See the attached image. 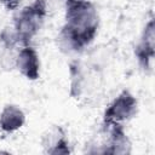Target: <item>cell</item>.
<instances>
[{
  "instance_id": "obj_1",
  "label": "cell",
  "mask_w": 155,
  "mask_h": 155,
  "mask_svg": "<svg viewBox=\"0 0 155 155\" xmlns=\"http://www.w3.org/2000/svg\"><path fill=\"white\" fill-rule=\"evenodd\" d=\"M101 24L97 6L91 0L65 2L64 22L57 34V46L67 56L84 52L98 35Z\"/></svg>"
},
{
  "instance_id": "obj_2",
  "label": "cell",
  "mask_w": 155,
  "mask_h": 155,
  "mask_svg": "<svg viewBox=\"0 0 155 155\" xmlns=\"http://www.w3.org/2000/svg\"><path fill=\"white\" fill-rule=\"evenodd\" d=\"M47 8L46 0H33L13 16L11 27L19 46L30 45L33 39L40 33L48 15Z\"/></svg>"
},
{
  "instance_id": "obj_3",
  "label": "cell",
  "mask_w": 155,
  "mask_h": 155,
  "mask_svg": "<svg viewBox=\"0 0 155 155\" xmlns=\"http://www.w3.org/2000/svg\"><path fill=\"white\" fill-rule=\"evenodd\" d=\"M69 96L75 101L90 98L102 84V75L96 65H86L80 59H73L68 65Z\"/></svg>"
},
{
  "instance_id": "obj_4",
  "label": "cell",
  "mask_w": 155,
  "mask_h": 155,
  "mask_svg": "<svg viewBox=\"0 0 155 155\" xmlns=\"http://www.w3.org/2000/svg\"><path fill=\"white\" fill-rule=\"evenodd\" d=\"M102 139L88 145L87 154L128 155L132 153V142L125 130V125H110L101 127Z\"/></svg>"
},
{
  "instance_id": "obj_5",
  "label": "cell",
  "mask_w": 155,
  "mask_h": 155,
  "mask_svg": "<svg viewBox=\"0 0 155 155\" xmlns=\"http://www.w3.org/2000/svg\"><path fill=\"white\" fill-rule=\"evenodd\" d=\"M138 111V99L130 90H122L107 105L102 115L101 127L110 125H125Z\"/></svg>"
},
{
  "instance_id": "obj_6",
  "label": "cell",
  "mask_w": 155,
  "mask_h": 155,
  "mask_svg": "<svg viewBox=\"0 0 155 155\" xmlns=\"http://www.w3.org/2000/svg\"><path fill=\"white\" fill-rule=\"evenodd\" d=\"M138 67L145 73L150 74L155 58V21L150 17L144 24L137 44L133 50Z\"/></svg>"
},
{
  "instance_id": "obj_7",
  "label": "cell",
  "mask_w": 155,
  "mask_h": 155,
  "mask_svg": "<svg viewBox=\"0 0 155 155\" xmlns=\"http://www.w3.org/2000/svg\"><path fill=\"white\" fill-rule=\"evenodd\" d=\"M15 70H17L24 79L36 81L41 75V61L36 48L30 45L19 46L16 58Z\"/></svg>"
},
{
  "instance_id": "obj_8",
  "label": "cell",
  "mask_w": 155,
  "mask_h": 155,
  "mask_svg": "<svg viewBox=\"0 0 155 155\" xmlns=\"http://www.w3.org/2000/svg\"><path fill=\"white\" fill-rule=\"evenodd\" d=\"M42 151L47 155H69L71 154V145L68 134L63 126L53 125L47 128L40 138Z\"/></svg>"
},
{
  "instance_id": "obj_9",
  "label": "cell",
  "mask_w": 155,
  "mask_h": 155,
  "mask_svg": "<svg viewBox=\"0 0 155 155\" xmlns=\"http://www.w3.org/2000/svg\"><path fill=\"white\" fill-rule=\"evenodd\" d=\"M19 44L12 27L7 25L0 30V69L4 71L15 70Z\"/></svg>"
},
{
  "instance_id": "obj_10",
  "label": "cell",
  "mask_w": 155,
  "mask_h": 155,
  "mask_svg": "<svg viewBox=\"0 0 155 155\" xmlns=\"http://www.w3.org/2000/svg\"><path fill=\"white\" fill-rule=\"evenodd\" d=\"M25 120V113L19 105L7 103L0 111V132L4 134L15 133L24 126Z\"/></svg>"
},
{
  "instance_id": "obj_11",
  "label": "cell",
  "mask_w": 155,
  "mask_h": 155,
  "mask_svg": "<svg viewBox=\"0 0 155 155\" xmlns=\"http://www.w3.org/2000/svg\"><path fill=\"white\" fill-rule=\"evenodd\" d=\"M22 0H0V5L6 10V11H16L19 5H21Z\"/></svg>"
},
{
  "instance_id": "obj_12",
  "label": "cell",
  "mask_w": 155,
  "mask_h": 155,
  "mask_svg": "<svg viewBox=\"0 0 155 155\" xmlns=\"http://www.w3.org/2000/svg\"><path fill=\"white\" fill-rule=\"evenodd\" d=\"M65 2H71V1H81V0H64Z\"/></svg>"
}]
</instances>
